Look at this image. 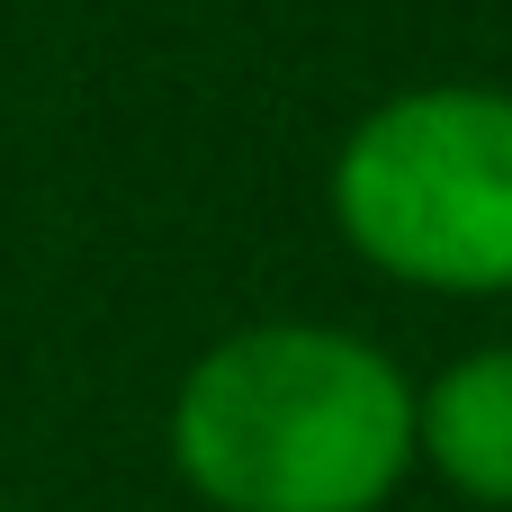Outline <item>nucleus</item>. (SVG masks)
Here are the masks:
<instances>
[{
	"instance_id": "nucleus-1",
	"label": "nucleus",
	"mask_w": 512,
	"mask_h": 512,
	"mask_svg": "<svg viewBox=\"0 0 512 512\" xmlns=\"http://www.w3.org/2000/svg\"><path fill=\"white\" fill-rule=\"evenodd\" d=\"M171 468L207 512H387L414 378L351 324H243L171 387Z\"/></svg>"
},
{
	"instance_id": "nucleus-3",
	"label": "nucleus",
	"mask_w": 512,
	"mask_h": 512,
	"mask_svg": "<svg viewBox=\"0 0 512 512\" xmlns=\"http://www.w3.org/2000/svg\"><path fill=\"white\" fill-rule=\"evenodd\" d=\"M414 468H432L459 504L512 512V342L459 351L414 387Z\"/></svg>"
},
{
	"instance_id": "nucleus-2",
	"label": "nucleus",
	"mask_w": 512,
	"mask_h": 512,
	"mask_svg": "<svg viewBox=\"0 0 512 512\" xmlns=\"http://www.w3.org/2000/svg\"><path fill=\"white\" fill-rule=\"evenodd\" d=\"M324 216L396 288L512 297V90L414 81L387 90L324 171Z\"/></svg>"
},
{
	"instance_id": "nucleus-4",
	"label": "nucleus",
	"mask_w": 512,
	"mask_h": 512,
	"mask_svg": "<svg viewBox=\"0 0 512 512\" xmlns=\"http://www.w3.org/2000/svg\"><path fill=\"white\" fill-rule=\"evenodd\" d=\"M0 512H9V504H0Z\"/></svg>"
}]
</instances>
